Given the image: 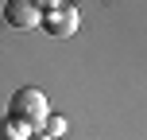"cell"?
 Segmentation results:
<instances>
[{
	"instance_id": "cell-3",
	"label": "cell",
	"mask_w": 147,
	"mask_h": 140,
	"mask_svg": "<svg viewBox=\"0 0 147 140\" xmlns=\"http://www.w3.org/2000/svg\"><path fill=\"white\" fill-rule=\"evenodd\" d=\"M43 27L51 31L54 39H66V35L78 31V12H74V8H54V12L43 16Z\"/></svg>"
},
{
	"instance_id": "cell-1",
	"label": "cell",
	"mask_w": 147,
	"mask_h": 140,
	"mask_svg": "<svg viewBox=\"0 0 147 140\" xmlns=\"http://www.w3.org/2000/svg\"><path fill=\"white\" fill-rule=\"evenodd\" d=\"M8 117H12V125H20V128H43L47 125V97H43V89H35V86H20L12 94V101H8Z\"/></svg>"
},
{
	"instance_id": "cell-2",
	"label": "cell",
	"mask_w": 147,
	"mask_h": 140,
	"mask_svg": "<svg viewBox=\"0 0 147 140\" xmlns=\"http://www.w3.org/2000/svg\"><path fill=\"white\" fill-rule=\"evenodd\" d=\"M4 20L20 31H31V27H43V12H39L35 0H8L4 4Z\"/></svg>"
},
{
	"instance_id": "cell-5",
	"label": "cell",
	"mask_w": 147,
	"mask_h": 140,
	"mask_svg": "<svg viewBox=\"0 0 147 140\" xmlns=\"http://www.w3.org/2000/svg\"><path fill=\"white\" fill-rule=\"evenodd\" d=\"M27 140H51V136H47V132H31Z\"/></svg>"
},
{
	"instance_id": "cell-4",
	"label": "cell",
	"mask_w": 147,
	"mask_h": 140,
	"mask_svg": "<svg viewBox=\"0 0 147 140\" xmlns=\"http://www.w3.org/2000/svg\"><path fill=\"white\" fill-rule=\"evenodd\" d=\"M58 132H66V121H62V117H47V136H58Z\"/></svg>"
}]
</instances>
